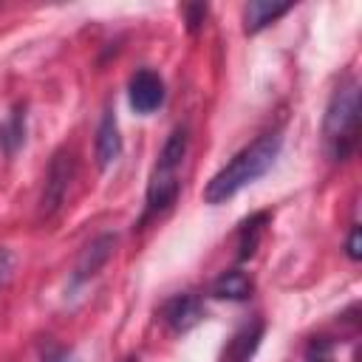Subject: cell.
I'll return each mask as SVG.
<instances>
[{
    "label": "cell",
    "instance_id": "cell-1",
    "mask_svg": "<svg viewBox=\"0 0 362 362\" xmlns=\"http://www.w3.org/2000/svg\"><path fill=\"white\" fill-rule=\"evenodd\" d=\"M280 147H283L280 133H266V136L255 139L249 147L235 153L226 161V167H221L209 178V184L204 187V201L206 204H223L232 195H238L243 187L255 184L274 164V158L280 156Z\"/></svg>",
    "mask_w": 362,
    "mask_h": 362
},
{
    "label": "cell",
    "instance_id": "cell-2",
    "mask_svg": "<svg viewBox=\"0 0 362 362\" xmlns=\"http://www.w3.org/2000/svg\"><path fill=\"white\" fill-rule=\"evenodd\" d=\"M356 127H359V85L354 79H345L334 90L322 124V136L334 158H345L354 150Z\"/></svg>",
    "mask_w": 362,
    "mask_h": 362
},
{
    "label": "cell",
    "instance_id": "cell-3",
    "mask_svg": "<svg viewBox=\"0 0 362 362\" xmlns=\"http://www.w3.org/2000/svg\"><path fill=\"white\" fill-rule=\"evenodd\" d=\"M184 156H187V130L175 127L170 133V139H167L153 173H150L144 218L164 212L175 201V195H178V173H181V164H184Z\"/></svg>",
    "mask_w": 362,
    "mask_h": 362
},
{
    "label": "cell",
    "instance_id": "cell-4",
    "mask_svg": "<svg viewBox=\"0 0 362 362\" xmlns=\"http://www.w3.org/2000/svg\"><path fill=\"white\" fill-rule=\"evenodd\" d=\"M127 99H130V107L136 113H153L161 102H164V82L156 71L150 68H141L130 76V85H127Z\"/></svg>",
    "mask_w": 362,
    "mask_h": 362
},
{
    "label": "cell",
    "instance_id": "cell-5",
    "mask_svg": "<svg viewBox=\"0 0 362 362\" xmlns=\"http://www.w3.org/2000/svg\"><path fill=\"white\" fill-rule=\"evenodd\" d=\"M201 317H204L201 303H198V297H192V294H175V297H170V300L161 305V320H164V325H167L170 331H175V334L189 331L192 325H198Z\"/></svg>",
    "mask_w": 362,
    "mask_h": 362
},
{
    "label": "cell",
    "instance_id": "cell-6",
    "mask_svg": "<svg viewBox=\"0 0 362 362\" xmlns=\"http://www.w3.org/2000/svg\"><path fill=\"white\" fill-rule=\"evenodd\" d=\"M119 156H122L119 122H116L113 110H105V116L96 127V164H99V170H107L110 164H116Z\"/></svg>",
    "mask_w": 362,
    "mask_h": 362
},
{
    "label": "cell",
    "instance_id": "cell-7",
    "mask_svg": "<svg viewBox=\"0 0 362 362\" xmlns=\"http://www.w3.org/2000/svg\"><path fill=\"white\" fill-rule=\"evenodd\" d=\"M113 243H116V240H113V235H102V238H96V240L82 252V257L76 260V269H74L71 286H79V283L90 280V277L105 266V260L110 257Z\"/></svg>",
    "mask_w": 362,
    "mask_h": 362
},
{
    "label": "cell",
    "instance_id": "cell-8",
    "mask_svg": "<svg viewBox=\"0 0 362 362\" xmlns=\"http://www.w3.org/2000/svg\"><path fill=\"white\" fill-rule=\"evenodd\" d=\"M68 181H71V161L65 156H57L51 161V170H48V181H45V192H42V209L45 215L54 212L62 198H65V189H68Z\"/></svg>",
    "mask_w": 362,
    "mask_h": 362
},
{
    "label": "cell",
    "instance_id": "cell-9",
    "mask_svg": "<svg viewBox=\"0 0 362 362\" xmlns=\"http://www.w3.org/2000/svg\"><path fill=\"white\" fill-rule=\"evenodd\" d=\"M260 337H263V325H260V322L243 325V328L229 339V345L223 348V362H249L252 354H255L257 345H260Z\"/></svg>",
    "mask_w": 362,
    "mask_h": 362
},
{
    "label": "cell",
    "instance_id": "cell-10",
    "mask_svg": "<svg viewBox=\"0 0 362 362\" xmlns=\"http://www.w3.org/2000/svg\"><path fill=\"white\" fill-rule=\"evenodd\" d=\"M291 8V3H269V0H252L246 8H243V28L249 34L266 28L269 23H274L277 17H283L286 11Z\"/></svg>",
    "mask_w": 362,
    "mask_h": 362
},
{
    "label": "cell",
    "instance_id": "cell-11",
    "mask_svg": "<svg viewBox=\"0 0 362 362\" xmlns=\"http://www.w3.org/2000/svg\"><path fill=\"white\" fill-rule=\"evenodd\" d=\"M252 294V280L246 272L240 269H232V272H223L215 283H212V297L218 300H246Z\"/></svg>",
    "mask_w": 362,
    "mask_h": 362
},
{
    "label": "cell",
    "instance_id": "cell-12",
    "mask_svg": "<svg viewBox=\"0 0 362 362\" xmlns=\"http://www.w3.org/2000/svg\"><path fill=\"white\" fill-rule=\"evenodd\" d=\"M266 218H269V215H266V212H260V215H252L249 221H243V223H240V252H238V257H240V260H246V257H252V255H255Z\"/></svg>",
    "mask_w": 362,
    "mask_h": 362
},
{
    "label": "cell",
    "instance_id": "cell-13",
    "mask_svg": "<svg viewBox=\"0 0 362 362\" xmlns=\"http://www.w3.org/2000/svg\"><path fill=\"white\" fill-rule=\"evenodd\" d=\"M0 141L6 144V150H14L23 141V119L20 113H14L3 127H0Z\"/></svg>",
    "mask_w": 362,
    "mask_h": 362
},
{
    "label": "cell",
    "instance_id": "cell-14",
    "mask_svg": "<svg viewBox=\"0 0 362 362\" xmlns=\"http://www.w3.org/2000/svg\"><path fill=\"white\" fill-rule=\"evenodd\" d=\"M305 362H334V351L325 339H314L305 351Z\"/></svg>",
    "mask_w": 362,
    "mask_h": 362
},
{
    "label": "cell",
    "instance_id": "cell-15",
    "mask_svg": "<svg viewBox=\"0 0 362 362\" xmlns=\"http://www.w3.org/2000/svg\"><path fill=\"white\" fill-rule=\"evenodd\" d=\"M14 269H17V255L11 249H0V288L11 280Z\"/></svg>",
    "mask_w": 362,
    "mask_h": 362
},
{
    "label": "cell",
    "instance_id": "cell-16",
    "mask_svg": "<svg viewBox=\"0 0 362 362\" xmlns=\"http://www.w3.org/2000/svg\"><path fill=\"white\" fill-rule=\"evenodd\" d=\"M204 14H206L204 6H189V8H187V25H189V31H195V28L204 23Z\"/></svg>",
    "mask_w": 362,
    "mask_h": 362
},
{
    "label": "cell",
    "instance_id": "cell-17",
    "mask_svg": "<svg viewBox=\"0 0 362 362\" xmlns=\"http://www.w3.org/2000/svg\"><path fill=\"white\" fill-rule=\"evenodd\" d=\"M348 255H351V260H359V226L351 229V238H348Z\"/></svg>",
    "mask_w": 362,
    "mask_h": 362
},
{
    "label": "cell",
    "instance_id": "cell-18",
    "mask_svg": "<svg viewBox=\"0 0 362 362\" xmlns=\"http://www.w3.org/2000/svg\"><path fill=\"white\" fill-rule=\"evenodd\" d=\"M65 359H68V356H65V354H51V356H48V359H45V362H65Z\"/></svg>",
    "mask_w": 362,
    "mask_h": 362
},
{
    "label": "cell",
    "instance_id": "cell-19",
    "mask_svg": "<svg viewBox=\"0 0 362 362\" xmlns=\"http://www.w3.org/2000/svg\"><path fill=\"white\" fill-rule=\"evenodd\" d=\"M124 362H139V359H124Z\"/></svg>",
    "mask_w": 362,
    "mask_h": 362
}]
</instances>
